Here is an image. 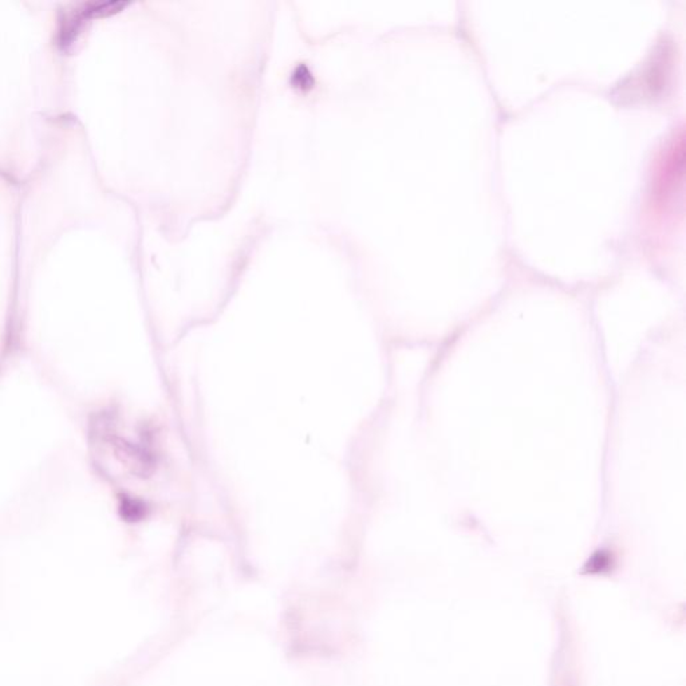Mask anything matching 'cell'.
I'll return each mask as SVG.
<instances>
[{
    "label": "cell",
    "instance_id": "1",
    "mask_svg": "<svg viewBox=\"0 0 686 686\" xmlns=\"http://www.w3.org/2000/svg\"><path fill=\"white\" fill-rule=\"evenodd\" d=\"M291 82L295 88L301 90H310L314 86V78L305 64H301L292 74Z\"/></svg>",
    "mask_w": 686,
    "mask_h": 686
}]
</instances>
